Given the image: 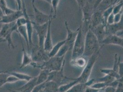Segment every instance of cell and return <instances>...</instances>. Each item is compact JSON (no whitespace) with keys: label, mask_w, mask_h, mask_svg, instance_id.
<instances>
[{"label":"cell","mask_w":123,"mask_h":92,"mask_svg":"<svg viewBox=\"0 0 123 92\" xmlns=\"http://www.w3.org/2000/svg\"><path fill=\"white\" fill-rule=\"evenodd\" d=\"M101 46L98 38L91 30L85 35V48L83 56L90 57L94 53H100Z\"/></svg>","instance_id":"6da1fadb"},{"label":"cell","mask_w":123,"mask_h":92,"mask_svg":"<svg viewBox=\"0 0 123 92\" xmlns=\"http://www.w3.org/2000/svg\"><path fill=\"white\" fill-rule=\"evenodd\" d=\"M65 56L51 57L46 61L42 63L33 62L31 66L34 68H38L41 70H46L49 72L59 71L65 66Z\"/></svg>","instance_id":"7a4b0ae2"},{"label":"cell","mask_w":123,"mask_h":92,"mask_svg":"<svg viewBox=\"0 0 123 92\" xmlns=\"http://www.w3.org/2000/svg\"><path fill=\"white\" fill-rule=\"evenodd\" d=\"M79 27V31L72 48V60L83 56L84 52L85 35L82 31V25Z\"/></svg>","instance_id":"3957f363"},{"label":"cell","mask_w":123,"mask_h":92,"mask_svg":"<svg viewBox=\"0 0 123 92\" xmlns=\"http://www.w3.org/2000/svg\"><path fill=\"white\" fill-rule=\"evenodd\" d=\"M99 53H94L92 56L89 57L87 64L83 68L81 75L77 78H75L79 82L85 83L89 81L92 72L93 68L98 59Z\"/></svg>","instance_id":"277c9868"},{"label":"cell","mask_w":123,"mask_h":92,"mask_svg":"<svg viewBox=\"0 0 123 92\" xmlns=\"http://www.w3.org/2000/svg\"><path fill=\"white\" fill-rule=\"evenodd\" d=\"M30 53L33 61L36 63H42L49 59L48 53L45 51L43 47L38 45L34 46L30 51Z\"/></svg>","instance_id":"5b68a950"},{"label":"cell","mask_w":123,"mask_h":92,"mask_svg":"<svg viewBox=\"0 0 123 92\" xmlns=\"http://www.w3.org/2000/svg\"><path fill=\"white\" fill-rule=\"evenodd\" d=\"M32 5L34 13L35 22L38 25H43L48 22L50 19L52 17V14L47 15L38 9L35 4V0H32Z\"/></svg>","instance_id":"8992f818"},{"label":"cell","mask_w":123,"mask_h":92,"mask_svg":"<svg viewBox=\"0 0 123 92\" xmlns=\"http://www.w3.org/2000/svg\"><path fill=\"white\" fill-rule=\"evenodd\" d=\"M49 22V21H48ZM34 29L36 31L38 38V45L41 47H43L44 41L46 36L48 22L43 25H38L34 21H32Z\"/></svg>","instance_id":"52a82bcc"},{"label":"cell","mask_w":123,"mask_h":92,"mask_svg":"<svg viewBox=\"0 0 123 92\" xmlns=\"http://www.w3.org/2000/svg\"><path fill=\"white\" fill-rule=\"evenodd\" d=\"M64 24L67 32V38L66 39H65V44L69 47L70 50H72V48L73 47L74 44L76 39L79 31L80 27H79L76 31H73L69 28L67 21H65Z\"/></svg>","instance_id":"ba28073f"},{"label":"cell","mask_w":123,"mask_h":92,"mask_svg":"<svg viewBox=\"0 0 123 92\" xmlns=\"http://www.w3.org/2000/svg\"><path fill=\"white\" fill-rule=\"evenodd\" d=\"M64 67L61 69L57 71L50 72L47 81H52L56 82L59 86L61 85L62 83L65 80L69 79V78L66 77L63 74Z\"/></svg>","instance_id":"9c48e42d"},{"label":"cell","mask_w":123,"mask_h":92,"mask_svg":"<svg viewBox=\"0 0 123 92\" xmlns=\"http://www.w3.org/2000/svg\"><path fill=\"white\" fill-rule=\"evenodd\" d=\"M103 24H106L103 17V13L98 10L94 11L91 18L89 30Z\"/></svg>","instance_id":"30bf717a"},{"label":"cell","mask_w":123,"mask_h":92,"mask_svg":"<svg viewBox=\"0 0 123 92\" xmlns=\"http://www.w3.org/2000/svg\"><path fill=\"white\" fill-rule=\"evenodd\" d=\"M22 16H24L22 11L16 10L14 13L10 14L1 16L0 24H11L15 22L18 19Z\"/></svg>","instance_id":"8fae6325"},{"label":"cell","mask_w":123,"mask_h":92,"mask_svg":"<svg viewBox=\"0 0 123 92\" xmlns=\"http://www.w3.org/2000/svg\"><path fill=\"white\" fill-rule=\"evenodd\" d=\"M53 18L51 17L48 22V27L46 34V36L45 37L44 41L43 48L44 50L48 53L51 50L53 45L52 43V40L51 38V26L52 20Z\"/></svg>","instance_id":"7c38bea8"},{"label":"cell","mask_w":123,"mask_h":92,"mask_svg":"<svg viewBox=\"0 0 123 92\" xmlns=\"http://www.w3.org/2000/svg\"><path fill=\"white\" fill-rule=\"evenodd\" d=\"M91 30L97 37L100 45H101L103 41L108 36L106 31V25L104 24H102L94 28H93Z\"/></svg>","instance_id":"4fadbf2b"},{"label":"cell","mask_w":123,"mask_h":92,"mask_svg":"<svg viewBox=\"0 0 123 92\" xmlns=\"http://www.w3.org/2000/svg\"><path fill=\"white\" fill-rule=\"evenodd\" d=\"M115 45L123 48V38L116 35H109L102 42L101 45Z\"/></svg>","instance_id":"5bb4252c"},{"label":"cell","mask_w":123,"mask_h":92,"mask_svg":"<svg viewBox=\"0 0 123 92\" xmlns=\"http://www.w3.org/2000/svg\"><path fill=\"white\" fill-rule=\"evenodd\" d=\"M106 31L108 36L109 35H116L118 32L123 31V16L119 22L111 25H106Z\"/></svg>","instance_id":"9a60e30c"},{"label":"cell","mask_w":123,"mask_h":92,"mask_svg":"<svg viewBox=\"0 0 123 92\" xmlns=\"http://www.w3.org/2000/svg\"><path fill=\"white\" fill-rule=\"evenodd\" d=\"M22 48H23L22 49L23 56H22V63L21 64L20 68L23 69L24 68L27 66H31L33 61L31 56V53L28 52L26 51L24 43L22 41Z\"/></svg>","instance_id":"2e32d148"},{"label":"cell","mask_w":123,"mask_h":92,"mask_svg":"<svg viewBox=\"0 0 123 92\" xmlns=\"http://www.w3.org/2000/svg\"><path fill=\"white\" fill-rule=\"evenodd\" d=\"M36 86V77H33L30 81L27 82L20 87L13 90L17 92H31Z\"/></svg>","instance_id":"e0dca14e"},{"label":"cell","mask_w":123,"mask_h":92,"mask_svg":"<svg viewBox=\"0 0 123 92\" xmlns=\"http://www.w3.org/2000/svg\"><path fill=\"white\" fill-rule=\"evenodd\" d=\"M19 35L22 36L25 41L26 45L27 46L28 52L30 53V47L29 45V37L27 30L26 26H22L17 27V32Z\"/></svg>","instance_id":"ac0fdd59"},{"label":"cell","mask_w":123,"mask_h":92,"mask_svg":"<svg viewBox=\"0 0 123 92\" xmlns=\"http://www.w3.org/2000/svg\"><path fill=\"white\" fill-rule=\"evenodd\" d=\"M60 86L52 81L46 82L42 87V89L45 92H58V87Z\"/></svg>","instance_id":"d6986e66"},{"label":"cell","mask_w":123,"mask_h":92,"mask_svg":"<svg viewBox=\"0 0 123 92\" xmlns=\"http://www.w3.org/2000/svg\"><path fill=\"white\" fill-rule=\"evenodd\" d=\"M50 72L46 70H41V72L36 77V85H41L47 82Z\"/></svg>","instance_id":"ffe728a7"},{"label":"cell","mask_w":123,"mask_h":92,"mask_svg":"<svg viewBox=\"0 0 123 92\" xmlns=\"http://www.w3.org/2000/svg\"><path fill=\"white\" fill-rule=\"evenodd\" d=\"M15 25V22L11 24H2L0 30V38L4 39L6 36L12 30Z\"/></svg>","instance_id":"44dd1931"},{"label":"cell","mask_w":123,"mask_h":92,"mask_svg":"<svg viewBox=\"0 0 123 92\" xmlns=\"http://www.w3.org/2000/svg\"><path fill=\"white\" fill-rule=\"evenodd\" d=\"M115 0H102L96 10L100 11L103 13L109 7L114 5Z\"/></svg>","instance_id":"7402d4cb"},{"label":"cell","mask_w":123,"mask_h":92,"mask_svg":"<svg viewBox=\"0 0 123 92\" xmlns=\"http://www.w3.org/2000/svg\"><path fill=\"white\" fill-rule=\"evenodd\" d=\"M87 62L84 57L83 56L74 59H71L70 64L73 66L84 68L86 66Z\"/></svg>","instance_id":"603a6c76"},{"label":"cell","mask_w":123,"mask_h":92,"mask_svg":"<svg viewBox=\"0 0 123 92\" xmlns=\"http://www.w3.org/2000/svg\"><path fill=\"white\" fill-rule=\"evenodd\" d=\"M66 42V40H63L62 41L58 42L54 46L53 45L51 50L48 53L49 58L56 56V54L59 51L62 46H63Z\"/></svg>","instance_id":"cb8c5ba5"},{"label":"cell","mask_w":123,"mask_h":92,"mask_svg":"<svg viewBox=\"0 0 123 92\" xmlns=\"http://www.w3.org/2000/svg\"><path fill=\"white\" fill-rule=\"evenodd\" d=\"M69 79L73 80L72 82H70L64 84H62L58 87V92H66L70 89L73 86L79 83L78 81L75 78H69Z\"/></svg>","instance_id":"d4e9b609"},{"label":"cell","mask_w":123,"mask_h":92,"mask_svg":"<svg viewBox=\"0 0 123 92\" xmlns=\"http://www.w3.org/2000/svg\"><path fill=\"white\" fill-rule=\"evenodd\" d=\"M0 9L2 13V15H7L14 13L16 10L8 7L5 0H0Z\"/></svg>","instance_id":"484cf974"},{"label":"cell","mask_w":123,"mask_h":92,"mask_svg":"<svg viewBox=\"0 0 123 92\" xmlns=\"http://www.w3.org/2000/svg\"><path fill=\"white\" fill-rule=\"evenodd\" d=\"M8 73L10 75L15 76L19 80V81H25L27 82H29L33 78L30 75L18 72H9Z\"/></svg>","instance_id":"4316f807"},{"label":"cell","mask_w":123,"mask_h":92,"mask_svg":"<svg viewBox=\"0 0 123 92\" xmlns=\"http://www.w3.org/2000/svg\"><path fill=\"white\" fill-rule=\"evenodd\" d=\"M88 87L86 83H78L66 92H84Z\"/></svg>","instance_id":"83f0119b"},{"label":"cell","mask_w":123,"mask_h":92,"mask_svg":"<svg viewBox=\"0 0 123 92\" xmlns=\"http://www.w3.org/2000/svg\"><path fill=\"white\" fill-rule=\"evenodd\" d=\"M100 72L104 75H109L114 77L116 79H119L120 78L118 72L115 71L113 68L101 69L100 70Z\"/></svg>","instance_id":"f1b7e54d"},{"label":"cell","mask_w":123,"mask_h":92,"mask_svg":"<svg viewBox=\"0 0 123 92\" xmlns=\"http://www.w3.org/2000/svg\"><path fill=\"white\" fill-rule=\"evenodd\" d=\"M116 79L113 77L107 75H105V76L103 77L95 79V82H102L106 83L108 85V86L111 82H113Z\"/></svg>","instance_id":"f546056e"},{"label":"cell","mask_w":123,"mask_h":92,"mask_svg":"<svg viewBox=\"0 0 123 92\" xmlns=\"http://www.w3.org/2000/svg\"><path fill=\"white\" fill-rule=\"evenodd\" d=\"M60 0H51V3L50 5H51V13L53 14L52 16V18H56L57 13V9Z\"/></svg>","instance_id":"4dcf8cb0"},{"label":"cell","mask_w":123,"mask_h":92,"mask_svg":"<svg viewBox=\"0 0 123 92\" xmlns=\"http://www.w3.org/2000/svg\"><path fill=\"white\" fill-rule=\"evenodd\" d=\"M69 50H70L69 47L65 43L63 46H62L59 51L56 54V56L58 57L65 56L66 53Z\"/></svg>","instance_id":"1f68e13d"},{"label":"cell","mask_w":123,"mask_h":92,"mask_svg":"<svg viewBox=\"0 0 123 92\" xmlns=\"http://www.w3.org/2000/svg\"><path fill=\"white\" fill-rule=\"evenodd\" d=\"M123 0H121V1H119L116 4L114 5L113 9V13L115 15L120 12L123 9Z\"/></svg>","instance_id":"d6a6232c"},{"label":"cell","mask_w":123,"mask_h":92,"mask_svg":"<svg viewBox=\"0 0 123 92\" xmlns=\"http://www.w3.org/2000/svg\"><path fill=\"white\" fill-rule=\"evenodd\" d=\"M113 7H114V6H112L103 12V17L105 21V23H106V25H107V20L108 16L113 13Z\"/></svg>","instance_id":"836d02e7"},{"label":"cell","mask_w":123,"mask_h":92,"mask_svg":"<svg viewBox=\"0 0 123 92\" xmlns=\"http://www.w3.org/2000/svg\"><path fill=\"white\" fill-rule=\"evenodd\" d=\"M107 86H108V85L105 83L102 82H97L93 83L92 85L90 86V87L95 89L102 90L105 88Z\"/></svg>","instance_id":"e575fe53"},{"label":"cell","mask_w":123,"mask_h":92,"mask_svg":"<svg viewBox=\"0 0 123 92\" xmlns=\"http://www.w3.org/2000/svg\"><path fill=\"white\" fill-rule=\"evenodd\" d=\"M8 72H5L0 74V87L6 83V79L9 74Z\"/></svg>","instance_id":"d590c367"},{"label":"cell","mask_w":123,"mask_h":92,"mask_svg":"<svg viewBox=\"0 0 123 92\" xmlns=\"http://www.w3.org/2000/svg\"><path fill=\"white\" fill-rule=\"evenodd\" d=\"M120 63V57L118 56L117 53H116L115 55L113 69L116 72H118V68L119 64Z\"/></svg>","instance_id":"8d00e7d4"},{"label":"cell","mask_w":123,"mask_h":92,"mask_svg":"<svg viewBox=\"0 0 123 92\" xmlns=\"http://www.w3.org/2000/svg\"><path fill=\"white\" fill-rule=\"evenodd\" d=\"M15 23L17 27L22 26H26V19L24 16H22L17 20L15 22Z\"/></svg>","instance_id":"74e56055"},{"label":"cell","mask_w":123,"mask_h":92,"mask_svg":"<svg viewBox=\"0 0 123 92\" xmlns=\"http://www.w3.org/2000/svg\"><path fill=\"white\" fill-rule=\"evenodd\" d=\"M18 81H19V80L15 76L9 74L6 79V83H13Z\"/></svg>","instance_id":"f35d334b"},{"label":"cell","mask_w":123,"mask_h":92,"mask_svg":"<svg viewBox=\"0 0 123 92\" xmlns=\"http://www.w3.org/2000/svg\"><path fill=\"white\" fill-rule=\"evenodd\" d=\"M115 92H123V78L119 79V83L116 88Z\"/></svg>","instance_id":"ab89813d"},{"label":"cell","mask_w":123,"mask_h":92,"mask_svg":"<svg viewBox=\"0 0 123 92\" xmlns=\"http://www.w3.org/2000/svg\"><path fill=\"white\" fill-rule=\"evenodd\" d=\"M123 16V9L118 13L114 15V23H117L121 20Z\"/></svg>","instance_id":"60d3db41"},{"label":"cell","mask_w":123,"mask_h":92,"mask_svg":"<svg viewBox=\"0 0 123 92\" xmlns=\"http://www.w3.org/2000/svg\"><path fill=\"white\" fill-rule=\"evenodd\" d=\"M76 0L78 3L79 9L80 10V11L85 7V6L88 2L87 0Z\"/></svg>","instance_id":"b9f144b4"},{"label":"cell","mask_w":123,"mask_h":92,"mask_svg":"<svg viewBox=\"0 0 123 92\" xmlns=\"http://www.w3.org/2000/svg\"><path fill=\"white\" fill-rule=\"evenodd\" d=\"M114 23V14L112 13L108 17L107 20V25H111Z\"/></svg>","instance_id":"7bdbcfd3"},{"label":"cell","mask_w":123,"mask_h":92,"mask_svg":"<svg viewBox=\"0 0 123 92\" xmlns=\"http://www.w3.org/2000/svg\"><path fill=\"white\" fill-rule=\"evenodd\" d=\"M118 72L120 78H123V62H120L119 64Z\"/></svg>","instance_id":"ee69618b"},{"label":"cell","mask_w":123,"mask_h":92,"mask_svg":"<svg viewBox=\"0 0 123 92\" xmlns=\"http://www.w3.org/2000/svg\"><path fill=\"white\" fill-rule=\"evenodd\" d=\"M116 88L114 87L108 86L103 90V92H115Z\"/></svg>","instance_id":"f6af8a7d"},{"label":"cell","mask_w":123,"mask_h":92,"mask_svg":"<svg viewBox=\"0 0 123 92\" xmlns=\"http://www.w3.org/2000/svg\"><path fill=\"white\" fill-rule=\"evenodd\" d=\"M17 5V10H21L22 7V0H15Z\"/></svg>","instance_id":"bcb514c9"},{"label":"cell","mask_w":123,"mask_h":92,"mask_svg":"<svg viewBox=\"0 0 123 92\" xmlns=\"http://www.w3.org/2000/svg\"><path fill=\"white\" fill-rule=\"evenodd\" d=\"M101 90H99L92 88L90 87H87L84 92H99Z\"/></svg>","instance_id":"7dc6e473"},{"label":"cell","mask_w":123,"mask_h":92,"mask_svg":"<svg viewBox=\"0 0 123 92\" xmlns=\"http://www.w3.org/2000/svg\"><path fill=\"white\" fill-rule=\"evenodd\" d=\"M102 0H96V1H95L94 4V6H93V8H94V11L96 9V8H97L98 5L99 4V3L101 2V1Z\"/></svg>","instance_id":"c3c4849f"},{"label":"cell","mask_w":123,"mask_h":92,"mask_svg":"<svg viewBox=\"0 0 123 92\" xmlns=\"http://www.w3.org/2000/svg\"><path fill=\"white\" fill-rule=\"evenodd\" d=\"M88 0V2H89L90 4H91V5H92L93 6H94V4L95 1H96V0Z\"/></svg>","instance_id":"681fc988"},{"label":"cell","mask_w":123,"mask_h":92,"mask_svg":"<svg viewBox=\"0 0 123 92\" xmlns=\"http://www.w3.org/2000/svg\"><path fill=\"white\" fill-rule=\"evenodd\" d=\"M2 42H6L5 40L3 38H0V43Z\"/></svg>","instance_id":"f907efd6"},{"label":"cell","mask_w":123,"mask_h":92,"mask_svg":"<svg viewBox=\"0 0 123 92\" xmlns=\"http://www.w3.org/2000/svg\"><path fill=\"white\" fill-rule=\"evenodd\" d=\"M45 0V1H46V2H47L49 3L50 4L51 3V0Z\"/></svg>","instance_id":"816d5d0a"},{"label":"cell","mask_w":123,"mask_h":92,"mask_svg":"<svg viewBox=\"0 0 123 92\" xmlns=\"http://www.w3.org/2000/svg\"><path fill=\"white\" fill-rule=\"evenodd\" d=\"M119 1H120V0H116L115 1V2H114V5H115V4H116Z\"/></svg>","instance_id":"f5cc1de1"},{"label":"cell","mask_w":123,"mask_h":92,"mask_svg":"<svg viewBox=\"0 0 123 92\" xmlns=\"http://www.w3.org/2000/svg\"><path fill=\"white\" fill-rule=\"evenodd\" d=\"M8 71H0V74L2 73H5V72H8Z\"/></svg>","instance_id":"db71d44e"},{"label":"cell","mask_w":123,"mask_h":92,"mask_svg":"<svg viewBox=\"0 0 123 92\" xmlns=\"http://www.w3.org/2000/svg\"><path fill=\"white\" fill-rule=\"evenodd\" d=\"M39 92H45L44 90H43V89H42V87L41 88V89L40 90V91H39Z\"/></svg>","instance_id":"11a10c76"},{"label":"cell","mask_w":123,"mask_h":92,"mask_svg":"<svg viewBox=\"0 0 123 92\" xmlns=\"http://www.w3.org/2000/svg\"><path fill=\"white\" fill-rule=\"evenodd\" d=\"M10 91H11L12 92H17L16 91H14L13 90H11V89L10 90Z\"/></svg>","instance_id":"9f6ffc18"},{"label":"cell","mask_w":123,"mask_h":92,"mask_svg":"<svg viewBox=\"0 0 123 92\" xmlns=\"http://www.w3.org/2000/svg\"><path fill=\"white\" fill-rule=\"evenodd\" d=\"M1 16H0V20H1Z\"/></svg>","instance_id":"6f0895ef"}]
</instances>
